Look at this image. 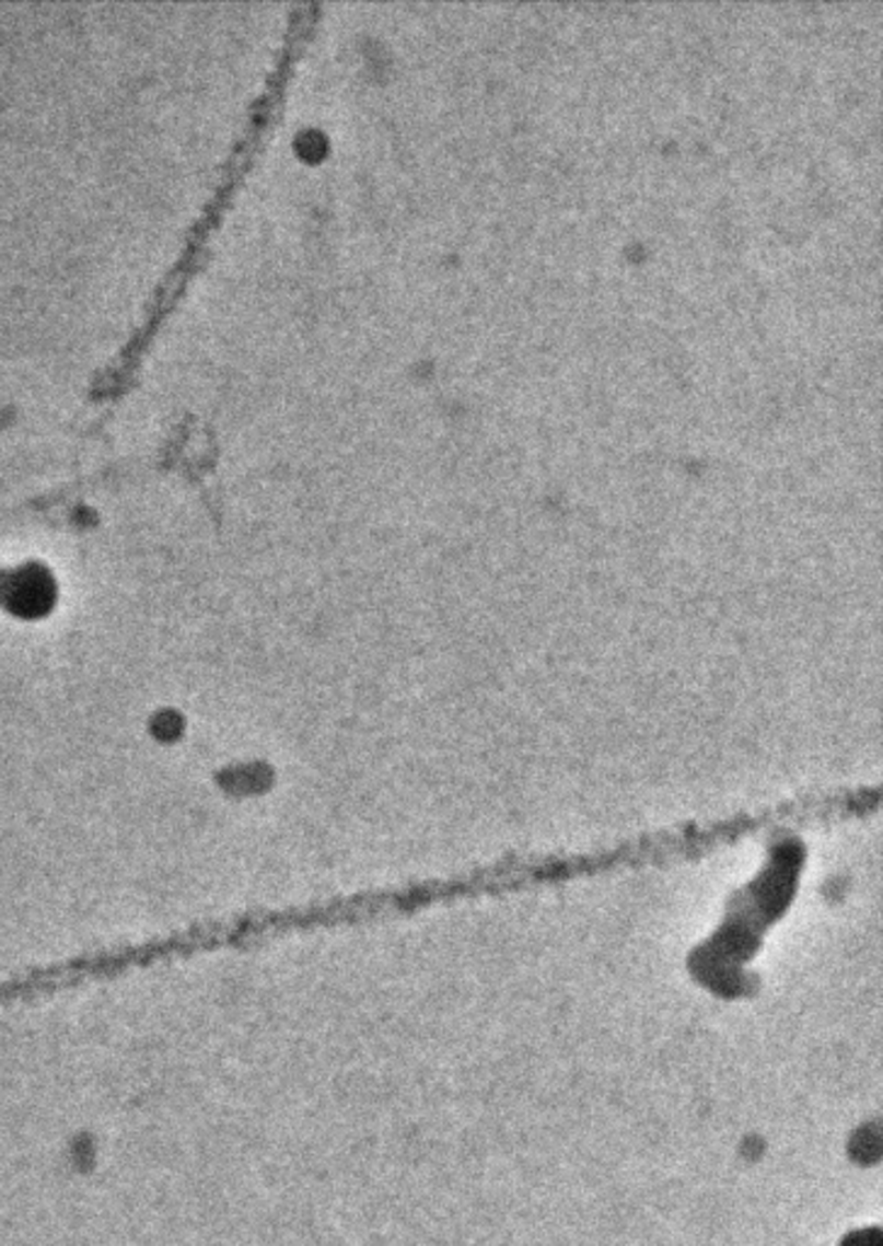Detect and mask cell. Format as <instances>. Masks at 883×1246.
Wrapping results in <instances>:
<instances>
[{
    "label": "cell",
    "mask_w": 883,
    "mask_h": 1246,
    "mask_svg": "<svg viewBox=\"0 0 883 1246\" xmlns=\"http://www.w3.org/2000/svg\"><path fill=\"white\" fill-rule=\"evenodd\" d=\"M809 848L793 830L771 836L767 862L728 898L721 923L692 950L689 971L718 995H743L750 981L745 964L762 950L769 930L791 911Z\"/></svg>",
    "instance_id": "1"
}]
</instances>
